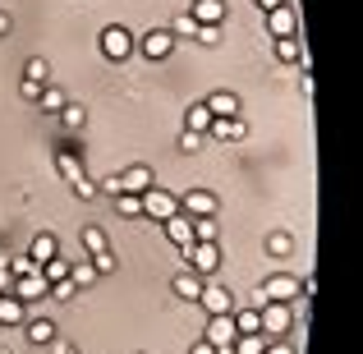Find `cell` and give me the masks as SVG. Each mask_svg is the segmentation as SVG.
I'll use <instances>...</instances> for the list:
<instances>
[{
    "label": "cell",
    "instance_id": "d6986e66",
    "mask_svg": "<svg viewBox=\"0 0 363 354\" xmlns=\"http://www.w3.org/2000/svg\"><path fill=\"white\" fill-rule=\"evenodd\" d=\"M55 253H60V239H55L51 231H46V235H37V239H33V244H28V258H33V262H37V267H42V262H46V258H55Z\"/></svg>",
    "mask_w": 363,
    "mask_h": 354
},
{
    "label": "cell",
    "instance_id": "ac0fdd59",
    "mask_svg": "<svg viewBox=\"0 0 363 354\" xmlns=\"http://www.w3.org/2000/svg\"><path fill=\"white\" fill-rule=\"evenodd\" d=\"M207 133H216V138H225V143H244L248 138V124L235 116V120H212V129Z\"/></svg>",
    "mask_w": 363,
    "mask_h": 354
},
{
    "label": "cell",
    "instance_id": "3957f363",
    "mask_svg": "<svg viewBox=\"0 0 363 354\" xmlns=\"http://www.w3.org/2000/svg\"><path fill=\"white\" fill-rule=\"evenodd\" d=\"M257 322H262V336H285V331L294 327V313L290 304H257Z\"/></svg>",
    "mask_w": 363,
    "mask_h": 354
},
{
    "label": "cell",
    "instance_id": "f1b7e54d",
    "mask_svg": "<svg viewBox=\"0 0 363 354\" xmlns=\"http://www.w3.org/2000/svg\"><path fill=\"white\" fill-rule=\"evenodd\" d=\"M194 33H198L194 14H189V9H184V14H175V23H170V37H175V42H179V37H194Z\"/></svg>",
    "mask_w": 363,
    "mask_h": 354
},
{
    "label": "cell",
    "instance_id": "7a4b0ae2",
    "mask_svg": "<svg viewBox=\"0 0 363 354\" xmlns=\"http://www.w3.org/2000/svg\"><path fill=\"white\" fill-rule=\"evenodd\" d=\"M184 258H189V272H198V276H212L216 267H221V248H216V239H194V244L184 248Z\"/></svg>",
    "mask_w": 363,
    "mask_h": 354
},
{
    "label": "cell",
    "instance_id": "60d3db41",
    "mask_svg": "<svg viewBox=\"0 0 363 354\" xmlns=\"http://www.w3.org/2000/svg\"><path fill=\"white\" fill-rule=\"evenodd\" d=\"M189 354H221V350H212V345H207V341H198V345L189 350Z\"/></svg>",
    "mask_w": 363,
    "mask_h": 354
},
{
    "label": "cell",
    "instance_id": "83f0119b",
    "mask_svg": "<svg viewBox=\"0 0 363 354\" xmlns=\"http://www.w3.org/2000/svg\"><path fill=\"white\" fill-rule=\"evenodd\" d=\"M262 350H267L262 331H253V336H235V345H230V354H262Z\"/></svg>",
    "mask_w": 363,
    "mask_h": 354
},
{
    "label": "cell",
    "instance_id": "ab89813d",
    "mask_svg": "<svg viewBox=\"0 0 363 354\" xmlns=\"http://www.w3.org/2000/svg\"><path fill=\"white\" fill-rule=\"evenodd\" d=\"M18 92H23L28 101H37V92H42V83H28V79H23V88H18Z\"/></svg>",
    "mask_w": 363,
    "mask_h": 354
},
{
    "label": "cell",
    "instance_id": "9c48e42d",
    "mask_svg": "<svg viewBox=\"0 0 363 354\" xmlns=\"http://www.w3.org/2000/svg\"><path fill=\"white\" fill-rule=\"evenodd\" d=\"M267 33L272 37H299V14H294L290 5L267 9Z\"/></svg>",
    "mask_w": 363,
    "mask_h": 354
},
{
    "label": "cell",
    "instance_id": "44dd1931",
    "mask_svg": "<svg viewBox=\"0 0 363 354\" xmlns=\"http://www.w3.org/2000/svg\"><path fill=\"white\" fill-rule=\"evenodd\" d=\"M28 304H18L14 299V294H0V322H5V327H23V322H28Z\"/></svg>",
    "mask_w": 363,
    "mask_h": 354
},
{
    "label": "cell",
    "instance_id": "74e56055",
    "mask_svg": "<svg viewBox=\"0 0 363 354\" xmlns=\"http://www.w3.org/2000/svg\"><path fill=\"white\" fill-rule=\"evenodd\" d=\"M14 290V272H9V267H0V294H9Z\"/></svg>",
    "mask_w": 363,
    "mask_h": 354
},
{
    "label": "cell",
    "instance_id": "8fae6325",
    "mask_svg": "<svg viewBox=\"0 0 363 354\" xmlns=\"http://www.w3.org/2000/svg\"><path fill=\"white\" fill-rule=\"evenodd\" d=\"M179 212H184V216H216V194H207V189H189V194L179 198Z\"/></svg>",
    "mask_w": 363,
    "mask_h": 354
},
{
    "label": "cell",
    "instance_id": "1f68e13d",
    "mask_svg": "<svg viewBox=\"0 0 363 354\" xmlns=\"http://www.w3.org/2000/svg\"><path fill=\"white\" fill-rule=\"evenodd\" d=\"M60 120H65V129H83V120H88V111H83V106H74V101H65Z\"/></svg>",
    "mask_w": 363,
    "mask_h": 354
},
{
    "label": "cell",
    "instance_id": "836d02e7",
    "mask_svg": "<svg viewBox=\"0 0 363 354\" xmlns=\"http://www.w3.org/2000/svg\"><path fill=\"white\" fill-rule=\"evenodd\" d=\"M88 262L97 267V276H111V272H116V258H111V248H106V253H92Z\"/></svg>",
    "mask_w": 363,
    "mask_h": 354
},
{
    "label": "cell",
    "instance_id": "5bb4252c",
    "mask_svg": "<svg viewBox=\"0 0 363 354\" xmlns=\"http://www.w3.org/2000/svg\"><path fill=\"white\" fill-rule=\"evenodd\" d=\"M294 294H299V281H294V276H272V281L262 285V299L267 304H290Z\"/></svg>",
    "mask_w": 363,
    "mask_h": 354
},
{
    "label": "cell",
    "instance_id": "e575fe53",
    "mask_svg": "<svg viewBox=\"0 0 363 354\" xmlns=\"http://www.w3.org/2000/svg\"><path fill=\"white\" fill-rule=\"evenodd\" d=\"M267 248H272V258H285V253H290V235H285V231H276L272 239H267Z\"/></svg>",
    "mask_w": 363,
    "mask_h": 354
},
{
    "label": "cell",
    "instance_id": "603a6c76",
    "mask_svg": "<svg viewBox=\"0 0 363 354\" xmlns=\"http://www.w3.org/2000/svg\"><path fill=\"white\" fill-rule=\"evenodd\" d=\"M184 129H194V133H207V129H212V111H207L203 101H198V106H189V111H184Z\"/></svg>",
    "mask_w": 363,
    "mask_h": 354
},
{
    "label": "cell",
    "instance_id": "4dcf8cb0",
    "mask_svg": "<svg viewBox=\"0 0 363 354\" xmlns=\"http://www.w3.org/2000/svg\"><path fill=\"white\" fill-rule=\"evenodd\" d=\"M46 294H51V299H55V304H69V299H74V294H79V285H74V281H69V276H65V281H55V285H51V290H46Z\"/></svg>",
    "mask_w": 363,
    "mask_h": 354
},
{
    "label": "cell",
    "instance_id": "ba28073f",
    "mask_svg": "<svg viewBox=\"0 0 363 354\" xmlns=\"http://www.w3.org/2000/svg\"><path fill=\"white\" fill-rule=\"evenodd\" d=\"M138 51L147 55V60H166V55L175 51V37H170V28H152V33H143Z\"/></svg>",
    "mask_w": 363,
    "mask_h": 354
},
{
    "label": "cell",
    "instance_id": "4fadbf2b",
    "mask_svg": "<svg viewBox=\"0 0 363 354\" xmlns=\"http://www.w3.org/2000/svg\"><path fill=\"white\" fill-rule=\"evenodd\" d=\"M198 304L207 309V318H216V313H235V299H230V290H225V285H203Z\"/></svg>",
    "mask_w": 363,
    "mask_h": 354
},
{
    "label": "cell",
    "instance_id": "277c9868",
    "mask_svg": "<svg viewBox=\"0 0 363 354\" xmlns=\"http://www.w3.org/2000/svg\"><path fill=\"white\" fill-rule=\"evenodd\" d=\"M138 203H143V216H157V221H166V216L179 212V198L170 194V189H161V184H152L147 194H138Z\"/></svg>",
    "mask_w": 363,
    "mask_h": 354
},
{
    "label": "cell",
    "instance_id": "4316f807",
    "mask_svg": "<svg viewBox=\"0 0 363 354\" xmlns=\"http://www.w3.org/2000/svg\"><path fill=\"white\" fill-rule=\"evenodd\" d=\"M23 79H28V83H42V88H46V83H51V65H46L42 55H33V60L23 65Z\"/></svg>",
    "mask_w": 363,
    "mask_h": 354
},
{
    "label": "cell",
    "instance_id": "d4e9b609",
    "mask_svg": "<svg viewBox=\"0 0 363 354\" xmlns=\"http://www.w3.org/2000/svg\"><path fill=\"white\" fill-rule=\"evenodd\" d=\"M69 281L79 285V290H88V285L97 281V267H92L88 258H79V262H69Z\"/></svg>",
    "mask_w": 363,
    "mask_h": 354
},
{
    "label": "cell",
    "instance_id": "e0dca14e",
    "mask_svg": "<svg viewBox=\"0 0 363 354\" xmlns=\"http://www.w3.org/2000/svg\"><path fill=\"white\" fill-rule=\"evenodd\" d=\"M170 290H175V294H179V299H189V304H198V294H203V276H198V272H189V267H184V272H179V276H175V281H170Z\"/></svg>",
    "mask_w": 363,
    "mask_h": 354
},
{
    "label": "cell",
    "instance_id": "7bdbcfd3",
    "mask_svg": "<svg viewBox=\"0 0 363 354\" xmlns=\"http://www.w3.org/2000/svg\"><path fill=\"white\" fill-rule=\"evenodd\" d=\"M9 33V14H5V9H0V37H5Z\"/></svg>",
    "mask_w": 363,
    "mask_h": 354
},
{
    "label": "cell",
    "instance_id": "f546056e",
    "mask_svg": "<svg viewBox=\"0 0 363 354\" xmlns=\"http://www.w3.org/2000/svg\"><path fill=\"white\" fill-rule=\"evenodd\" d=\"M216 235H221L216 216H194V239H216Z\"/></svg>",
    "mask_w": 363,
    "mask_h": 354
},
{
    "label": "cell",
    "instance_id": "30bf717a",
    "mask_svg": "<svg viewBox=\"0 0 363 354\" xmlns=\"http://www.w3.org/2000/svg\"><path fill=\"white\" fill-rule=\"evenodd\" d=\"M120 194H147L152 184H157V175H152V166H129V170H120Z\"/></svg>",
    "mask_w": 363,
    "mask_h": 354
},
{
    "label": "cell",
    "instance_id": "8992f818",
    "mask_svg": "<svg viewBox=\"0 0 363 354\" xmlns=\"http://www.w3.org/2000/svg\"><path fill=\"white\" fill-rule=\"evenodd\" d=\"M235 336H240V331H235V318H230V313H216V318H207L203 341H207L212 350H230V345H235Z\"/></svg>",
    "mask_w": 363,
    "mask_h": 354
},
{
    "label": "cell",
    "instance_id": "484cf974",
    "mask_svg": "<svg viewBox=\"0 0 363 354\" xmlns=\"http://www.w3.org/2000/svg\"><path fill=\"white\" fill-rule=\"evenodd\" d=\"M83 248H88V258L92 253H106V248H111L106 231H101V226H83Z\"/></svg>",
    "mask_w": 363,
    "mask_h": 354
},
{
    "label": "cell",
    "instance_id": "52a82bcc",
    "mask_svg": "<svg viewBox=\"0 0 363 354\" xmlns=\"http://www.w3.org/2000/svg\"><path fill=\"white\" fill-rule=\"evenodd\" d=\"M46 290H51V285H46V276L42 272H28V276H14V299L18 304H37V299H46Z\"/></svg>",
    "mask_w": 363,
    "mask_h": 354
},
{
    "label": "cell",
    "instance_id": "9a60e30c",
    "mask_svg": "<svg viewBox=\"0 0 363 354\" xmlns=\"http://www.w3.org/2000/svg\"><path fill=\"white\" fill-rule=\"evenodd\" d=\"M189 14H194V23H198V28H207V23L221 28V18H225V0H194V5H189Z\"/></svg>",
    "mask_w": 363,
    "mask_h": 354
},
{
    "label": "cell",
    "instance_id": "7402d4cb",
    "mask_svg": "<svg viewBox=\"0 0 363 354\" xmlns=\"http://www.w3.org/2000/svg\"><path fill=\"white\" fill-rule=\"evenodd\" d=\"M37 106H42L46 116H60V111H65V92L55 88V83H46V88L37 92Z\"/></svg>",
    "mask_w": 363,
    "mask_h": 354
},
{
    "label": "cell",
    "instance_id": "f35d334b",
    "mask_svg": "<svg viewBox=\"0 0 363 354\" xmlns=\"http://www.w3.org/2000/svg\"><path fill=\"white\" fill-rule=\"evenodd\" d=\"M262 354H294V345H290V341H276V345H267Z\"/></svg>",
    "mask_w": 363,
    "mask_h": 354
},
{
    "label": "cell",
    "instance_id": "ffe728a7",
    "mask_svg": "<svg viewBox=\"0 0 363 354\" xmlns=\"http://www.w3.org/2000/svg\"><path fill=\"white\" fill-rule=\"evenodd\" d=\"M23 331H28V341H33V345H51V341H55V322L51 318H28Z\"/></svg>",
    "mask_w": 363,
    "mask_h": 354
},
{
    "label": "cell",
    "instance_id": "cb8c5ba5",
    "mask_svg": "<svg viewBox=\"0 0 363 354\" xmlns=\"http://www.w3.org/2000/svg\"><path fill=\"white\" fill-rule=\"evenodd\" d=\"M299 55H303L299 37H276V60L281 65H299Z\"/></svg>",
    "mask_w": 363,
    "mask_h": 354
},
{
    "label": "cell",
    "instance_id": "5b68a950",
    "mask_svg": "<svg viewBox=\"0 0 363 354\" xmlns=\"http://www.w3.org/2000/svg\"><path fill=\"white\" fill-rule=\"evenodd\" d=\"M101 55H106V60H129L133 55V33L124 23H111L106 33H101Z\"/></svg>",
    "mask_w": 363,
    "mask_h": 354
},
{
    "label": "cell",
    "instance_id": "2e32d148",
    "mask_svg": "<svg viewBox=\"0 0 363 354\" xmlns=\"http://www.w3.org/2000/svg\"><path fill=\"white\" fill-rule=\"evenodd\" d=\"M203 106L212 111V120H235V116H240V97H235V92H225V88H221V92H212Z\"/></svg>",
    "mask_w": 363,
    "mask_h": 354
},
{
    "label": "cell",
    "instance_id": "b9f144b4",
    "mask_svg": "<svg viewBox=\"0 0 363 354\" xmlns=\"http://www.w3.org/2000/svg\"><path fill=\"white\" fill-rule=\"evenodd\" d=\"M276 5H285V0H257V9H262V14H267V9H276Z\"/></svg>",
    "mask_w": 363,
    "mask_h": 354
},
{
    "label": "cell",
    "instance_id": "d590c367",
    "mask_svg": "<svg viewBox=\"0 0 363 354\" xmlns=\"http://www.w3.org/2000/svg\"><path fill=\"white\" fill-rule=\"evenodd\" d=\"M198 42H203V46H216V42H221V28H216V23H207V28H198Z\"/></svg>",
    "mask_w": 363,
    "mask_h": 354
},
{
    "label": "cell",
    "instance_id": "6da1fadb",
    "mask_svg": "<svg viewBox=\"0 0 363 354\" xmlns=\"http://www.w3.org/2000/svg\"><path fill=\"white\" fill-rule=\"evenodd\" d=\"M55 166H60V175L69 179V189L79 198H97V184H92L88 175H83V166H79V157H74L69 148H55Z\"/></svg>",
    "mask_w": 363,
    "mask_h": 354
},
{
    "label": "cell",
    "instance_id": "7c38bea8",
    "mask_svg": "<svg viewBox=\"0 0 363 354\" xmlns=\"http://www.w3.org/2000/svg\"><path fill=\"white\" fill-rule=\"evenodd\" d=\"M161 226H166V239H170V244L179 248V253H184V248L194 244V216L175 212V216H166V221H161Z\"/></svg>",
    "mask_w": 363,
    "mask_h": 354
},
{
    "label": "cell",
    "instance_id": "d6a6232c",
    "mask_svg": "<svg viewBox=\"0 0 363 354\" xmlns=\"http://www.w3.org/2000/svg\"><path fill=\"white\" fill-rule=\"evenodd\" d=\"M116 207L124 216H143V203H138V194H116Z\"/></svg>",
    "mask_w": 363,
    "mask_h": 354
},
{
    "label": "cell",
    "instance_id": "8d00e7d4",
    "mask_svg": "<svg viewBox=\"0 0 363 354\" xmlns=\"http://www.w3.org/2000/svg\"><path fill=\"white\" fill-rule=\"evenodd\" d=\"M179 148H184V152H198V148H203V133L184 129V133H179Z\"/></svg>",
    "mask_w": 363,
    "mask_h": 354
},
{
    "label": "cell",
    "instance_id": "ee69618b",
    "mask_svg": "<svg viewBox=\"0 0 363 354\" xmlns=\"http://www.w3.org/2000/svg\"><path fill=\"white\" fill-rule=\"evenodd\" d=\"M60 354H74V350H60Z\"/></svg>",
    "mask_w": 363,
    "mask_h": 354
}]
</instances>
